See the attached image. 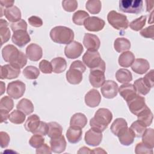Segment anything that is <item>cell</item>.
I'll list each match as a JSON object with an SVG mask.
<instances>
[{"label": "cell", "mask_w": 154, "mask_h": 154, "mask_svg": "<svg viewBox=\"0 0 154 154\" xmlns=\"http://www.w3.org/2000/svg\"><path fill=\"white\" fill-rule=\"evenodd\" d=\"M112 119V112L107 108L98 109L94 116L90 119V125L91 129L99 132L104 131Z\"/></svg>", "instance_id": "obj_1"}, {"label": "cell", "mask_w": 154, "mask_h": 154, "mask_svg": "<svg viewBox=\"0 0 154 154\" xmlns=\"http://www.w3.org/2000/svg\"><path fill=\"white\" fill-rule=\"evenodd\" d=\"M74 32L70 28L64 26H57L50 31L51 40L57 43L68 45L74 39Z\"/></svg>", "instance_id": "obj_2"}, {"label": "cell", "mask_w": 154, "mask_h": 154, "mask_svg": "<svg viewBox=\"0 0 154 154\" xmlns=\"http://www.w3.org/2000/svg\"><path fill=\"white\" fill-rule=\"evenodd\" d=\"M105 63L103 60L99 66L90 69L89 81L93 87L99 88L103 84L105 81Z\"/></svg>", "instance_id": "obj_3"}, {"label": "cell", "mask_w": 154, "mask_h": 154, "mask_svg": "<svg viewBox=\"0 0 154 154\" xmlns=\"http://www.w3.org/2000/svg\"><path fill=\"white\" fill-rule=\"evenodd\" d=\"M108 23L117 30L126 29L129 25V21L126 15L117 13L114 10L110 11L107 15Z\"/></svg>", "instance_id": "obj_4"}, {"label": "cell", "mask_w": 154, "mask_h": 154, "mask_svg": "<svg viewBox=\"0 0 154 154\" xmlns=\"http://www.w3.org/2000/svg\"><path fill=\"white\" fill-rule=\"evenodd\" d=\"M143 4L141 0H121L119 1V9L124 13L138 14L141 11Z\"/></svg>", "instance_id": "obj_5"}, {"label": "cell", "mask_w": 154, "mask_h": 154, "mask_svg": "<svg viewBox=\"0 0 154 154\" xmlns=\"http://www.w3.org/2000/svg\"><path fill=\"white\" fill-rule=\"evenodd\" d=\"M25 89L26 85L24 82L21 81L17 80L8 84L7 93L10 97L14 99H17L23 95Z\"/></svg>", "instance_id": "obj_6"}, {"label": "cell", "mask_w": 154, "mask_h": 154, "mask_svg": "<svg viewBox=\"0 0 154 154\" xmlns=\"http://www.w3.org/2000/svg\"><path fill=\"white\" fill-rule=\"evenodd\" d=\"M83 63L90 69L96 68L100 65L103 60L98 51H87L82 57Z\"/></svg>", "instance_id": "obj_7"}, {"label": "cell", "mask_w": 154, "mask_h": 154, "mask_svg": "<svg viewBox=\"0 0 154 154\" xmlns=\"http://www.w3.org/2000/svg\"><path fill=\"white\" fill-rule=\"evenodd\" d=\"M84 51L81 43L76 41H73L67 45L64 48V54L69 59H75L81 56Z\"/></svg>", "instance_id": "obj_8"}, {"label": "cell", "mask_w": 154, "mask_h": 154, "mask_svg": "<svg viewBox=\"0 0 154 154\" xmlns=\"http://www.w3.org/2000/svg\"><path fill=\"white\" fill-rule=\"evenodd\" d=\"M127 104L130 111L135 116H137L147 106L144 97L138 94L134 98L128 101Z\"/></svg>", "instance_id": "obj_9"}, {"label": "cell", "mask_w": 154, "mask_h": 154, "mask_svg": "<svg viewBox=\"0 0 154 154\" xmlns=\"http://www.w3.org/2000/svg\"><path fill=\"white\" fill-rule=\"evenodd\" d=\"M20 52L14 45H7L2 49V56L5 61L13 64L19 57Z\"/></svg>", "instance_id": "obj_10"}, {"label": "cell", "mask_w": 154, "mask_h": 154, "mask_svg": "<svg viewBox=\"0 0 154 154\" xmlns=\"http://www.w3.org/2000/svg\"><path fill=\"white\" fill-rule=\"evenodd\" d=\"M119 88L117 84L112 80L105 81L102 85L100 91L103 96L107 99H112L117 95Z\"/></svg>", "instance_id": "obj_11"}, {"label": "cell", "mask_w": 154, "mask_h": 154, "mask_svg": "<svg viewBox=\"0 0 154 154\" xmlns=\"http://www.w3.org/2000/svg\"><path fill=\"white\" fill-rule=\"evenodd\" d=\"M105 24V21L103 19L96 16L89 17L84 23L85 28L87 30L92 32L101 31L103 28Z\"/></svg>", "instance_id": "obj_12"}, {"label": "cell", "mask_w": 154, "mask_h": 154, "mask_svg": "<svg viewBox=\"0 0 154 154\" xmlns=\"http://www.w3.org/2000/svg\"><path fill=\"white\" fill-rule=\"evenodd\" d=\"M1 79H12L19 76L20 73V69L16 67L11 64H5L1 66L0 68Z\"/></svg>", "instance_id": "obj_13"}, {"label": "cell", "mask_w": 154, "mask_h": 154, "mask_svg": "<svg viewBox=\"0 0 154 154\" xmlns=\"http://www.w3.org/2000/svg\"><path fill=\"white\" fill-rule=\"evenodd\" d=\"M83 44L88 51H97L100 45V42L96 35L85 33L83 38Z\"/></svg>", "instance_id": "obj_14"}, {"label": "cell", "mask_w": 154, "mask_h": 154, "mask_svg": "<svg viewBox=\"0 0 154 154\" xmlns=\"http://www.w3.org/2000/svg\"><path fill=\"white\" fill-rule=\"evenodd\" d=\"M84 140L87 144L91 146H96L100 144L102 140V134L101 132L90 129L85 132Z\"/></svg>", "instance_id": "obj_15"}, {"label": "cell", "mask_w": 154, "mask_h": 154, "mask_svg": "<svg viewBox=\"0 0 154 154\" xmlns=\"http://www.w3.org/2000/svg\"><path fill=\"white\" fill-rule=\"evenodd\" d=\"M12 42L19 47H23L31 41L30 36L26 30H19L13 32Z\"/></svg>", "instance_id": "obj_16"}, {"label": "cell", "mask_w": 154, "mask_h": 154, "mask_svg": "<svg viewBox=\"0 0 154 154\" xmlns=\"http://www.w3.org/2000/svg\"><path fill=\"white\" fill-rule=\"evenodd\" d=\"M26 55L31 61H37L42 57L43 51L39 45L35 43H31L26 48Z\"/></svg>", "instance_id": "obj_17"}, {"label": "cell", "mask_w": 154, "mask_h": 154, "mask_svg": "<svg viewBox=\"0 0 154 154\" xmlns=\"http://www.w3.org/2000/svg\"><path fill=\"white\" fill-rule=\"evenodd\" d=\"M101 101V96L99 92L95 89H91L85 96V104L91 108L97 106Z\"/></svg>", "instance_id": "obj_18"}, {"label": "cell", "mask_w": 154, "mask_h": 154, "mask_svg": "<svg viewBox=\"0 0 154 154\" xmlns=\"http://www.w3.org/2000/svg\"><path fill=\"white\" fill-rule=\"evenodd\" d=\"M118 91L119 92L120 95L126 102L130 100L137 94L134 85L128 83L122 85L119 87Z\"/></svg>", "instance_id": "obj_19"}, {"label": "cell", "mask_w": 154, "mask_h": 154, "mask_svg": "<svg viewBox=\"0 0 154 154\" xmlns=\"http://www.w3.org/2000/svg\"><path fill=\"white\" fill-rule=\"evenodd\" d=\"M117 136L119 138L120 143L124 146H129L132 144L135 138L134 134L128 126L122 129L118 133Z\"/></svg>", "instance_id": "obj_20"}, {"label": "cell", "mask_w": 154, "mask_h": 154, "mask_svg": "<svg viewBox=\"0 0 154 154\" xmlns=\"http://www.w3.org/2000/svg\"><path fill=\"white\" fill-rule=\"evenodd\" d=\"M50 145L52 152L54 153H60L66 150V141L63 135L58 137L51 138L50 140Z\"/></svg>", "instance_id": "obj_21"}, {"label": "cell", "mask_w": 154, "mask_h": 154, "mask_svg": "<svg viewBox=\"0 0 154 154\" xmlns=\"http://www.w3.org/2000/svg\"><path fill=\"white\" fill-rule=\"evenodd\" d=\"M150 68L148 61L143 58H137L134 60L131 65L132 70L137 74L143 75L146 73Z\"/></svg>", "instance_id": "obj_22"}, {"label": "cell", "mask_w": 154, "mask_h": 154, "mask_svg": "<svg viewBox=\"0 0 154 154\" xmlns=\"http://www.w3.org/2000/svg\"><path fill=\"white\" fill-rule=\"evenodd\" d=\"M82 73L79 69L70 67L66 74V79L71 84H79L82 80Z\"/></svg>", "instance_id": "obj_23"}, {"label": "cell", "mask_w": 154, "mask_h": 154, "mask_svg": "<svg viewBox=\"0 0 154 154\" xmlns=\"http://www.w3.org/2000/svg\"><path fill=\"white\" fill-rule=\"evenodd\" d=\"M4 14L8 21L13 23L20 20L22 16L20 9L15 5L4 10Z\"/></svg>", "instance_id": "obj_24"}, {"label": "cell", "mask_w": 154, "mask_h": 154, "mask_svg": "<svg viewBox=\"0 0 154 154\" xmlns=\"http://www.w3.org/2000/svg\"><path fill=\"white\" fill-rule=\"evenodd\" d=\"M82 134V131L81 128L70 126L66 132V137L69 143L75 144L81 140Z\"/></svg>", "instance_id": "obj_25"}, {"label": "cell", "mask_w": 154, "mask_h": 154, "mask_svg": "<svg viewBox=\"0 0 154 154\" xmlns=\"http://www.w3.org/2000/svg\"><path fill=\"white\" fill-rule=\"evenodd\" d=\"M87 123V119L85 114L77 112L74 114L70 119V126L76 127L82 129Z\"/></svg>", "instance_id": "obj_26"}, {"label": "cell", "mask_w": 154, "mask_h": 154, "mask_svg": "<svg viewBox=\"0 0 154 154\" xmlns=\"http://www.w3.org/2000/svg\"><path fill=\"white\" fill-rule=\"evenodd\" d=\"M40 117L37 114H32L29 116L24 125L25 129L32 134L37 130L40 123Z\"/></svg>", "instance_id": "obj_27"}, {"label": "cell", "mask_w": 154, "mask_h": 154, "mask_svg": "<svg viewBox=\"0 0 154 154\" xmlns=\"http://www.w3.org/2000/svg\"><path fill=\"white\" fill-rule=\"evenodd\" d=\"M137 116L138 117V120H139L146 127L149 126L152 124L153 119V114L147 106Z\"/></svg>", "instance_id": "obj_28"}, {"label": "cell", "mask_w": 154, "mask_h": 154, "mask_svg": "<svg viewBox=\"0 0 154 154\" xmlns=\"http://www.w3.org/2000/svg\"><path fill=\"white\" fill-rule=\"evenodd\" d=\"M135 60V55L131 51H125L122 53L119 57V64L123 67H130Z\"/></svg>", "instance_id": "obj_29"}, {"label": "cell", "mask_w": 154, "mask_h": 154, "mask_svg": "<svg viewBox=\"0 0 154 154\" xmlns=\"http://www.w3.org/2000/svg\"><path fill=\"white\" fill-rule=\"evenodd\" d=\"M131 45L130 41L124 37L117 38L114 43V49L117 52H123L129 50L131 48Z\"/></svg>", "instance_id": "obj_30"}, {"label": "cell", "mask_w": 154, "mask_h": 154, "mask_svg": "<svg viewBox=\"0 0 154 154\" xmlns=\"http://www.w3.org/2000/svg\"><path fill=\"white\" fill-rule=\"evenodd\" d=\"M53 72L55 73H61L65 71L67 67V62L64 58L57 57L51 61Z\"/></svg>", "instance_id": "obj_31"}, {"label": "cell", "mask_w": 154, "mask_h": 154, "mask_svg": "<svg viewBox=\"0 0 154 154\" xmlns=\"http://www.w3.org/2000/svg\"><path fill=\"white\" fill-rule=\"evenodd\" d=\"M16 108L18 110L23 112L25 115H29L34 111V105L31 101L28 99H21L17 104Z\"/></svg>", "instance_id": "obj_32"}, {"label": "cell", "mask_w": 154, "mask_h": 154, "mask_svg": "<svg viewBox=\"0 0 154 154\" xmlns=\"http://www.w3.org/2000/svg\"><path fill=\"white\" fill-rule=\"evenodd\" d=\"M8 23L4 19L0 20V36L1 40V45L7 42L11 36L10 29L8 28Z\"/></svg>", "instance_id": "obj_33"}, {"label": "cell", "mask_w": 154, "mask_h": 154, "mask_svg": "<svg viewBox=\"0 0 154 154\" xmlns=\"http://www.w3.org/2000/svg\"><path fill=\"white\" fill-rule=\"evenodd\" d=\"M116 78L120 83L126 84L132 80V75L128 69H120L116 73Z\"/></svg>", "instance_id": "obj_34"}, {"label": "cell", "mask_w": 154, "mask_h": 154, "mask_svg": "<svg viewBox=\"0 0 154 154\" xmlns=\"http://www.w3.org/2000/svg\"><path fill=\"white\" fill-rule=\"evenodd\" d=\"M48 124L49 126V129L47 135L49 138H56L62 135L63 128L59 123L55 122H49Z\"/></svg>", "instance_id": "obj_35"}, {"label": "cell", "mask_w": 154, "mask_h": 154, "mask_svg": "<svg viewBox=\"0 0 154 154\" xmlns=\"http://www.w3.org/2000/svg\"><path fill=\"white\" fill-rule=\"evenodd\" d=\"M142 137L143 143L151 149L154 147V131L152 128L146 129Z\"/></svg>", "instance_id": "obj_36"}, {"label": "cell", "mask_w": 154, "mask_h": 154, "mask_svg": "<svg viewBox=\"0 0 154 154\" xmlns=\"http://www.w3.org/2000/svg\"><path fill=\"white\" fill-rule=\"evenodd\" d=\"M128 126V123L125 119L123 118H117L116 119L113 123H112L110 129L112 133L115 135H117L118 133L124 128Z\"/></svg>", "instance_id": "obj_37"}, {"label": "cell", "mask_w": 154, "mask_h": 154, "mask_svg": "<svg viewBox=\"0 0 154 154\" xmlns=\"http://www.w3.org/2000/svg\"><path fill=\"white\" fill-rule=\"evenodd\" d=\"M129 129L134 134L135 137L139 138L143 135L146 129V126L137 120L132 123Z\"/></svg>", "instance_id": "obj_38"}, {"label": "cell", "mask_w": 154, "mask_h": 154, "mask_svg": "<svg viewBox=\"0 0 154 154\" xmlns=\"http://www.w3.org/2000/svg\"><path fill=\"white\" fill-rule=\"evenodd\" d=\"M86 9L91 14H98L102 8V3L99 0H88L85 4Z\"/></svg>", "instance_id": "obj_39"}, {"label": "cell", "mask_w": 154, "mask_h": 154, "mask_svg": "<svg viewBox=\"0 0 154 154\" xmlns=\"http://www.w3.org/2000/svg\"><path fill=\"white\" fill-rule=\"evenodd\" d=\"M25 118L26 116L23 112L19 110H14L10 114L8 120L14 124L19 125L24 122Z\"/></svg>", "instance_id": "obj_40"}, {"label": "cell", "mask_w": 154, "mask_h": 154, "mask_svg": "<svg viewBox=\"0 0 154 154\" xmlns=\"http://www.w3.org/2000/svg\"><path fill=\"white\" fill-rule=\"evenodd\" d=\"M134 86L135 87L136 91L141 95H146L150 90V88L145 84L143 78L135 80L134 83Z\"/></svg>", "instance_id": "obj_41"}, {"label": "cell", "mask_w": 154, "mask_h": 154, "mask_svg": "<svg viewBox=\"0 0 154 154\" xmlns=\"http://www.w3.org/2000/svg\"><path fill=\"white\" fill-rule=\"evenodd\" d=\"M89 14L88 13L84 10H78L76 11L72 17L73 23L77 25H82L85 20L88 18Z\"/></svg>", "instance_id": "obj_42"}, {"label": "cell", "mask_w": 154, "mask_h": 154, "mask_svg": "<svg viewBox=\"0 0 154 154\" xmlns=\"http://www.w3.org/2000/svg\"><path fill=\"white\" fill-rule=\"evenodd\" d=\"M23 75L27 79H35L38 77L40 71L35 66H28L23 69Z\"/></svg>", "instance_id": "obj_43"}, {"label": "cell", "mask_w": 154, "mask_h": 154, "mask_svg": "<svg viewBox=\"0 0 154 154\" xmlns=\"http://www.w3.org/2000/svg\"><path fill=\"white\" fill-rule=\"evenodd\" d=\"M146 16H141L140 17L132 20L129 23L130 28L135 31H138L141 30L146 25Z\"/></svg>", "instance_id": "obj_44"}, {"label": "cell", "mask_w": 154, "mask_h": 154, "mask_svg": "<svg viewBox=\"0 0 154 154\" xmlns=\"http://www.w3.org/2000/svg\"><path fill=\"white\" fill-rule=\"evenodd\" d=\"M14 106L13 99L7 96L2 97L0 100V109H5L8 111L12 110Z\"/></svg>", "instance_id": "obj_45"}, {"label": "cell", "mask_w": 154, "mask_h": 154, "mask_svg": "<svg viewBox=\"0 0 154 154\" xmlns=\"http://www.w3.org/2000/svg\"><path fill=\"white\" fill-rule=\"evenodd\" d=\"M45 142V138L43 137V135L34 134L29 139V144L30 146L34 148H38L40 147Z\"/></svg>", "instance_id": "obj_46"}, {"label": "cell", "mask_w": 154, "mask_h": 154, "mask_svg": "<svg viewBox=\"0 0 154 154\" xmlns=\"http://www.w3.org/2000/svg\"><path fill=\"white\" fill-rule=\"evenodd\" d=\"M62 6L65 11L72 12L78 8V2L75 0H64L62 1Z\"/></svg>", "instance_id": "obj_47"}, {"label": "cell", "mask_w": 154, "mask_h": 154, "mask_svg": "<svg viewBox=\"0 0 154 154\" xmlns=\"http://www.w3.org/2000/svg\"><path fill=\"white\" fill-rule=\"evenodd\" d=\"M39 69L42 73L46 74H50L53 71L51 62L46 60H43L40 62Z\"/></svg>", "instance_id": "obj_48"}, {"label": "cell", "mask_w": 154, "mask_h": 154, "mask_svg": "<svg viewBox=\"0 0 154 154\" xmlns=\"http://www.w3.org/2000/svg\"><path fill=\"white\" fill-rule=\"evenodd\" d=\"M135 152L137 154L140 153H153V149L150 148L143 143H138L135 149Z\"/></svg>", "instance_id": "obj_49"}, {"label": "cell", "mask_w": 154, "mask_h": 154, "mask_svg": "<svg viewBox=\"0 0 154 154\" xmlns=\"http://www.w3.org/2000/svg\"><path fill=\"white\" fill-rule=\"evenodd\" d=\"M11 29L13 32L16 31H19V30H26L27 29V23L25 20L23 19H20V20L12 23L10 25Z\"/></svg>", "instance_id": "obj_50"}, {"label": "cell", "mask_w": 154, "mask_h": 154, "mask_svg": "<svg viewBox=\"0 0 154 154\" xmlns=\"http://www.w3.org/2000/svg\"><path fill=\"white\" fill-rule=\"evenodd\" d=\"M26 63H27V57L24 54V53L20 51L19 56L17 58V60L15 61L14 63H13L11 65L16 67L22 69L26 64Z\"/></svg>", "instance_id": "obj_51"}, {"label": "cell", "mask_w": 154, "mask_h": 154, "mask_svg": "<svg viewBox=\"0 0 154 154\" xmlns=\"http://www.w3.org/2000/svg\"><path fill=\"white\" fill-rule=\"evenodd\" d=\"M140 34L145 38H149L153 39L154 38V31H153V25L149 26L144 29H143L140 31Z\"/></svg>", "instance_id": "obj_52"}, {"label": "cell", "mask_w": 154, "mask_h": 154, "mask_svg": "<svg viewBox=\"0 0 154 154\" xmlns=\"http://www.w3.org/2000/svg\"><path fill=\"white\" fill-rule=\"evenodd\" d=\"M153 70H151L149 72H148L143 78L145 84L150 88L153 87L154 85V80H153Z\"/></svg>", "instance_id": "obj_53"}, {"label": "cell", "mask_w": 154, "mask_h": 154, "mask_svg": "<svg viewBox=\"0 0 154 154\" xmlns=\"http://www.w3.org/2000/svg\"><path fill=\"white\" fill-rule=\"evenodd\" d=\"M48 129H49V126H48V124L46 123L45 122H40V125L38 126V128L37 129V130L33 133V134H38L40 135H42L43 136H45L46 135H47L48 132Z\"/></svg>", "instance_id": "obj_54"}, {"label": "cell", "mask_w": 154, "mask_h": 154, "mask_svg": "<svg viewBox=\"0 0 154 154\" xmlns=\"http://www.w3.org/2000/svg\"><path fill=\"white\" fill-rule=\"evenodd\" d=\"M29 23L34 27H40L43 25L42 19L36 16H32L28 19Z\"/></svg>", "instance_id": "obj_55"}, {"label": "cell", "mask_w": 154, "mask_h": 154, "mask_svg": "<svg viewBox=\"0 0 154 154\" xmlns=\"http://www.w3.org/2000/svg\"><path fill=\"white\" fill-rule=\"evenodd\" d=\"M0 138H1V147L2 148H5L8 146L10 143V138L8 134L5 132L1 131L0 132Z\"/></svg>", "instance_id": "obj_56"}, {"label": "cell", "mask_w": 154, "mask_h": 154, "mask_svg": "<svg viewBox=\"0 0 154 154\" xmlns=\"http://www.w3.org/2000/svg\"><path fill=\"white\" fill-rule=\"evenodd\" d=\"M70 67L79 69L81 71H82V73H84L86 70V67H85V65L80 60H76V61L72 62Z\"/></svg>", "instance_id": "obj_57"}, {"label": "cell", "mask_w": 154, "mask_h": 154, "mask_svg": "<svg viewBox=\"0 0 154 154\" xmlns=\"http://www.w3.org/2000/svg\"><path fill=\"white\" fill-rule=\"evenodd\" d=\"M37 153H51V149L47 145L46 143H43L40 147L37 148L36 149Z\"/></svg>", "instance_id": "obj_58"}, {"label": "cell", "mask_w": 154, "mask_h": 154, "mask_svg": "<svg viewBox=\"0 0 154 154\" xmlns=\"http://www.w3.org/2000/svg\"><path fill=\"white\" fill-rule=\"evenodd\" d=\"M1 111V123H3L4 122H5L9 117V114L8 111L5 109H0Z\"/></svg>", "instance_id": "obj_59"}, {"label": "cell", "mask_w": 154, "mask_h": 154, "mask_svg": "<svg viewBox=\"0 0 154 154\" xmlns=\"http://www.w3.org/2000/svg\"><path fill=\"white\" fill-rule=\"evenodd\" d=\"M1 2V7H5L7 8H9L11 7L12 6H13V4L14 3V1H9V0H1L0 1Z\"/></svg>", "instance_id": "obj_60"}, {"label": "cell", "mask_w": 154, "mask_h": 154, "mask_svg": "<svg viewBox=\"0 0 154 154\" xmlns=\"http://www.w3.org/2000/svg\"><path fill=\"white\" fill-rule=\"evenodd\" d=\"M78 153H93V150H90L89 148L86 147H82L80 148L78 152Z\"/></svg>", "instance_id": "obj_61"}, {"label": "cell", "mask_w": 154, "mask_h": 154, "mask_svg": "<svg viewBox=\"0 0 154 154\" xmlns=\"http://www.w3.org/2000/svg\"><path fill=\"white\" fill-rule=\"evenodd\" d=\"M5 84L3 81H1V95L3 94V93L5 92Z\"/></svg>", "instance_id": "obj_62"}, {"label": "cell", "mask_w": 154, "mask_h": 154, "mask_svg": "<svg viewBox=\"0 0 154 154\" xmlns=\"http://www.w3.org/2000/svg\"><path fill=\"white\" fill-rule=\"evenodd\" d=\"M93 153H106L105 151H104L101 148H97V149H94L93 150Z\"/></svg>", "instance_id": "obj_63"}, {"label": "cell", "mask_w": 154, "mask_h": 154, "mask_svg": "<svg viewBox=\"0 0 154 154\" xmlns=\"http://www.w3.org/2000/svg\"><path fill=\"white\" fill-rule=\"evenodd\" d=\"M146 3H147V11L149 12L153 8V4H152L151 5H150V1H147Z\"/></svg>", "instance_id": "obj_64"}]
</instances>
